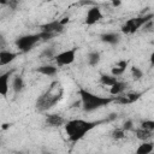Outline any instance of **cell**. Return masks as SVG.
Wrapping results in <instances>:
<instances>
[{
    "instance_id": "1",
    "label": "cell",
    "mask_w": 154,
    "mask_h": 154,
    "mask_svg": "<svg viewBox=\"0 0 154 154\" xmlns=\"http://www.w3.org/2000/svg\"><path fill=\"white\" fill-rule=\"evenodd\" d=\"M109 122L108 118L103 120H84V119H72L66 122L65 124V132L67 135V138L71 142H78L82 140L89 131H91L97 125Z\"/></svg>"
},
{
    "instance_id": "2",
    "label": "cell",
    "mask_w": 154,
    "mask_h": 154,
    "mask_svg": "<svg viewBox=\"0 0 154 154\" xmlns=\"http://www.w3.org/2000/svg\"><path fill=\"white\" fill-rule=\"evenodd\" d=\"M63 94H64V88L61 87V84L58 81L52 82L48 89L37 97L36 103H35L36 109L38 112L48 111L49 108L55 106L61 100Z\"/></svg>"
},
{
    "instance_id": "3",
    "label": "cell",
    "mask_w": 154,
    "mask_h": 154,
    "mask_svg": "<svg viewBox=\"0 0 154 154\" xmlns=\"http://www.w3.org/2000/svg\"><path fill=\"white\" fill-rule=\"evenodd\" d=\"M79 97H81V103L82 107L85 112H93L95 109H99L101 107H105L107 105H109L111 102L114 101V96H100V95H95L91 91L84 89V88H79L78 90Z\"/></svg>"
},
{
    "instance_id": "4",
    "label": "cell",
    "mask_w": 154,
    "mask_h": 154,
    "mask_svg": "<svg viewBox=\"0 0 154 154\" xmlns=\"http://www.w3.org/2000/svg\"><path fill=\"white\" fill-rule=\"evenodd\" d=\"M154 17V14H143L140 17H134L130 18L125 22V24L122 26V31L124 34H134L135 31H137L141 26H144L148 22L152 20V18Z\"/></svg>"
},
{
    "instance_id": "5",
    "label": "cell",
    "mask_w": 154,
    "mask_h": 154,
    "mask_svg": "<svg viewBox=\"0 0 154 154\" xmlns=\"http://www.w3.org/2000/svg\"><path fill=\"white\" fill-rule=\"evenodd\" d=\"M40 36L38 34H30V35H24L20 36L16 40V46L19 49V52H29L30 49H32V47L40 41Z\"/></svg>"
},
{
    "instance_id": "6",
    "label": "cell",
    "mask_w": 154,
    "mask_h": 154,
    "mask_svg": "<svg viewBox=\"0 0 154 154\" xmlns=\"http://www.w3.org/2000/svg\"><path fill=\"white\" fill-rule=\"evenodd\" d=\"M76 52H77V48H71V49H67V51H64V52H60L59 54H57L54 57L57 65L66 66V65L72 64L76 59Z\"/></svg>"
},
{
    "instance_id": "7",
    "label": "cell",
    "mask_w": 154,
    "mask_h": 154,
    "mask_svg": "<svg viewBox=\"0 0 154 154\" xmlns=\"http://www.w3.org/2000/svg\"><path fill=\"white\" fill-rule=\"evenodd\" d=\"M101 18H102V12H101L100 7L97 5L91 6L87 11V14H85V24L87 25H93L96 22H99Z\"/></svg>"
},
{
    "instance_id": "8",
    "label": "cell",
    "mask_w": 154,
    "mask_h": 154,
    "mask_svg": "<svg viewBox=\"0 0 154 154\" xmlns=\"http://www.w3.org/2000/svg\"><path fill=\"white\" fill-rule=\"evenodd\" d=\"M41 31H46V32H51V34H58L64 30V25L60 23V20H52L48 22L46 24H42L41 26Z\"/></svg>"
},
{
    "instance_id": "9",
    "label": "cell",
    "mask_w": 154,
    "mask_h": 154,
    "mask_svg": "<svg viewBox=\"0 0 154 154\" xmlns=\"http://www.w3.org/2000/svg\"><path fill=\"white\" fill-rule=\"evenodd\" d=\"M45 123H46V125L52 126V128H59V126L66 124L65 119L63 118V116H60L58 113H49V114H47L46 118H45Z\"/></svg>"
},
{
    "instance_id": "10",
    "label": "cell",
    "mask_w": 154,
    "mask_h": 154,
    "mask_svg": "<svg viewBox=\"0 0 154 154\" xmlns=\"http://www.w3.org/2000/svg\"><path fill=\"white\" fill-rule=\"evenodd\" d=\"M14 72V70H8L4 73L0 75V94L2 96H6L8 93V79L11 77V75Z\"/></svg>"
},
{
    "instance_id": "11",
    "label": "cell",
    "mask_w": 154,
    "mask_h": 154,
    "mask_svg": "<svg viewBox=\"0 0 154 154\" xmlns=\"http://www.w3.org/2000/svg\"><path fill=\"white\" fill-rule=\"evenodd\" d=\"M100 40L102 42H105V43H108V45L114 46V45H118L119 43L120 36L117 32H103V34L100 35Z\"/></svg>"
},
{
    "instance_id": "12",
    "label": "cell",
    "mask_w": 154,
    "mask_h": 154,
    "mask_svg": "<svg viewBox=\"0 0 154 154\" xmlns=\"http://www.w3.org/2000/svg\"><path fill=\"white\" fill-rule=\"evenodd\" d=\"M17 57H18L17 53H13V52H10V51L1 49V52H0V65H1V66H5V65L12 63Z\"/></svg>"
},
{
    "instance_id": "13",
    "label": "cell",
    "mask_w": 154,
    "mask_h": 154,
    "mask_svg": "<svg viewBox=\"0 0 154 154\" xmlns=\"http://www.w3.org/2000/svg\"><path fill=\"white\" fill-rule=\"evenodd\" d=\"M128 60H119L113 67H112V70H111V73L113 75V76H116V77H119V76H122L124 72H125V70H126V67H128Z\"/></svg>"
},
{
    "instance_id": "14",
    "label": "cell",
    "mask_w": 154,
    "mask_h": 154,
    "mask_svg": "<svg viewBox=\"0 0 154 154\" xmlns=\"http://www.w3.org/2000/svg\"><path fill=\"white\" fill-rule=\"evenodd\" d=\"M36 71H37L38 73H41V75H45V76L51 77V76L57 75L58 67H55V66H53V65H42V66L37 67Z\"/></svg>"
},
{
    "instance_id": "15",
    "label": "cell",
    "mask_w": 154,
    "mask_h": 154,
    "mask_svg": "<svg viewBox=\"0 0 154 154\" xmlns=\"http://www.w3.org/2000/svg\"><path fill=\"white\" fill-rule=\"evenodd\" d=\"M126 87H128V83L118 81L116 84H113V85L109 88V93H111L112 95H116V96L122 95V94L124 93V90L126 89Z\"/></svg>"
},
{
    "instance_id": "16",
    "label": "cell",
    "mask_w": 154,
    "mask_h": 154,
    "mask_svg": "<svg viewBox=\"0 0 154 154\" xmlns=\"http://www.w3.org/2000/svg\"><path fill=\"white\" fill-rule=\"evenodd\" d=\"M25 84H24V79L22 78V76H14L13 81H12V89L16 94L20 93L24 89Z\"/></svg>"
},
{
    "instance_id": "17",
    "label": "cell",
    "mask_w": 154,
    "mask_h": 154,
    "mask_svg": "<svg viewBox=\"0 0 154 154\" xmlns=\"http://www.w3.org/2000/svg\"><path fill=\"white\" fill-rule=\"evenodd\" d=\"M153 149H154V144L152 142H143L137 147L135 154H150Z\"/></svg>"
},
{
    "instance_id": "18",
    "label": "cell",
    "mask_w": 154,
    "mask_h": 154,
    "mask_svg": "<svg viewBox=\"0 0 154 154\" xmlns=\"http://www.w3.org/2000/svg\"><path fill=\"white\" fill-rule=\"evenodd\" d=\"M118 82V78L113 75H101L100 76V83L102 85H107V87H112L113 84H116Z\"/></svg>"
},
{
    "instance_id": "19",
    "label": "cell",
    "mask_w": 154,
    "mask_h": 154,
    "mask_svg": "<svg viewBox=\"0 0 154 154\" xmlns=\"http://www.w3.org/2000/svg\"><path fill=\"white\" fill-rule=\"evenodd\" d=\"M87 59H88V64H89L90 66H96V65L100 63L101 55H100V53H99V52L93 51V52H89V54H88Z\"/></svg>"
},
{
    "instance_id": "20",
    "label": "cell",
    "mask_w": 154,
    "mask_h": 154,
    "mask_svg": "<svg viewBox=\"0 0 154 154\" xmlns=\"http://www.w3.org/2000/svg\"><path fill=\"white\" fill-rule=\"evenodd\" d=\"M135 135H136V137H137L138 140H141V141H143V142H147V140L152 137V132H150V131H147V130H144V129H142V128L137 129V130L135 131Z\"/></svg>"
},
{
    "instance_id": "21",
    "label": "cell",
    "mask_w": 154,
    "mask_h": 154,
    "mask_svg": "<svg viewBox=\"0 0 154 154\" xmlns=\"http://www.w3.org/2000/svg\"><path fill=\"white\" fill-rule=\"evenodd\" d=\"M111 137L113 140H123L125 137V131L122 128H117L111 132Z\"/></svg>"
},
{
    "instance_id": "22",
    "label": "cell",
    "mask_w": 154,
    "mask_h": 154,
    "mask_svg": "<svg viewBox=\"0 0 154 154\" xmlns=\"http://www.w3.org/2000/svg\"><path fill=\"white\" fill-rule=\"evenodd\" d=\"M124 95L128 97L129 102H130V103H132V102L137 101V100L142 96V93H137V91H129V93H125Z\"/></svg>"
},
{
    "instance_id": "23",
    "label": "cell",
    "mask_w": 154,
    "mask_h": 154,
    "mask_svg": "<svg viewBox=\"0 0 154 154\" xmlns=\"http://www.w3.org/2000/svg\"><path fill=\"white\" fill-rule=\"evenodd\" d=\"M131 76L134 79H141L143 77V71L137 66H132L131 67Z\"/></svg>"
},
{
    "instance_id": "24",
    "label": "cell",
    "mask_w": 154,
    "mask_h": 154,
    "mask_svg": "<svg viewBox=\"0 0 154 154\" xmlns=\"http://www.w3.org/2000/svg\"><path fill=\"white\" fill-rule=\"evenodd\" d=\"M141 128L147 130V131H154V120H150V119H147V120H143L141 123Z\"/></svg>"
},
{
    "instance_id": "25",
    "label": "cell",
    "mask_w": 154,
    "mask_h": 154,
    "mask_svg": "<svg viewBox=\"0 0 154 154\" xmlns=\"http://www.w3.org/2000/svg\"><path fill=\"white\" fill-rule=\"evenodd\" d=\"M41 57L42 58H53L55 57V51L53 47H49V48H45L43 52L41 53Z\"/></svg>"
},
{
    "instance_id": "26",
    "label": "cell",
    "mask_w": 154,
    "mask_h": 154,
    "mask_svg": "<svg viewBox=\"0 0 154 154\" xmlns=\"http://www.w3.org/2000/svg\"><path fill=\"white\" fill-rule=\"evenodd\" d=\"M122 129H123L124 131H130V130H132V129H134V123H132V120H131V119L125 120V122L123 123Z\"/></svg>"
},
{
    "instance_id": "27",
    "label": "cell",
    "mask_w": 154,
    "mask_h": 154,
    "mask_svg": "<svg viewBox=\"0 0 154 154\" xmlns=\"http://www.w3.org/2000/svg\"><path fill=\"white\" fill-rule=\"evenodd\" d=\"M38 36H40V38H41V40H43V41H47V40H51V38L54 36V34H51V32H46V31H40V32H38Z\"/></svg>"
},
{
    "instance_id": "28",
    "label": "cell",
    "mask_w": 154,
    "mask_h": 154,
    "mask_svg": "<svg viewBox=\"0 0 154 154\" xmlns=\"http://www.w3.org/2000/svg\"><path fill=\"white\" fill-rule=\"evenodd\" d=\"M7 5L10 6V8L16 10V7H17V5H18V1H16V0H10V1L7 2Z\"/></svg>"
},
{
    "instance_id": "29",
    "label": "cell",
    "mask_w": 154,
    "mask_h": 154,
    "mask_svg": "<svg viewBox=\"0 0 154 154\" xmlns=\"http://www.w3.org/2000/svg\"><path fill=\"white\" fill-rule=\"evenodd\" d=\"M149 61H150V66L154 67V51L150 53V57H149Z\"/></svg>"
},
{
    "instance_id": "30",
    "label": "cell",
    "mask_w": 154,
    "mask_h": 154,
    "mask_svg": "<svg viewBox=\"0 0 154 154\" xmlns=\"http://www.w3.org/2000/svg\"><path fill=\"white\" fill-rule=\"evenodd\" d=\"M60 23H61V24L65 26V24H66V23H69V17H64V18L60 20Z\"/></svg>"
},
{
    "instance_id": "31",
    "label": "cell",
    "mask_w": 154,
    "mask_h": 154,
    "mask_svg": "<svg viewBox=\"0 0 154 154\" xmlns=\"http://www.w3.org/2000/svg\"><path fill=\"white\" fill-rule=\"evenodd\" d=\"M120 4H122V2H120V1H113V2H112V5H113V6H114V7H117V6H119V5H120Z\"/></svg>"
},
{
    "instance_id": "32",
    "label": "cell",
    "mask_w": 154,
    "mask_h": 154,
    "mask_svg": "<svg viewBox=\"0 0 154 154\" xmlns=\"http://www.w3.org/2000/svg\"><path fill=\"white\" fill-rule=\"evenodd\" d=\"M42 154H52V153H51V152H47V150H43Z\"/></svg>"
},
{
    "instance_id": "33",
    "label": "cell",
    "mask_w": 154,
    "mask_h": 154,
    "mask_svg": "<svg viewBox=\"0 0 154 154\" xmlns=\"http://www.w3.org/2000/svg\"><path fill=\"white\" fill-rule=\"evenodd\" d=\"M8 128V124H4V126H2V129H7Z\"/></svg>"
}]
</instances>
